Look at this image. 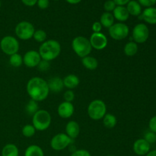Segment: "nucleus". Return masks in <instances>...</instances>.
<instances>
[{
  "label": "nucleus",
  "mask_w": 156,
  "mask_h": 156,
  "mask_svg": "<svg viewBox=\"0 0 156 156\" xmlns=\"http://www.w3.org/2000/svg\"><path fill=\"white\" fill-rule=\"evenodd\" d=\"M26 90L30 99L37 102L45 100L50 93L47 82L41 77L31 78L27 82Z\"/></svg>",
  "instance_id": "obj_1"
},
{
  "label": "nucleus",
  "mask_w": 156,
  "mask_h": 156,
  "mask_svg": "<svg viewBox=\"0 0 156 156\" xmlns=\"http://www.w3.org/2000/svg\"><path fill=\"white\" fill-rule=\"evenodd\" d=\"M61 52V45L56 40H48L42 43L39 48L41 59L46 61L53 60L59 56Z\"/></svg>",
  "instance_id": "obj_2"
},
{
  "label": "nucleus",
  "mask_w": 156,
  "mask_h": 156,
  "mask_svg": "<svg viewBox=\"0 0 156 156\" xmlns=\"http://www.w3.org/2000/svg\"><path fill=\"white\" fill-rule=\"evenodd\" d=\"M32 123L36 130L44 131L51 124V116L45 110H39L32 117Z\"/></svg>",
  "instance_id": "obj_3"
},
{
  "label": "nucleus",
  "mask_w": 156,
  "mask_h": 156,
  "mask_svg": "<svg viewBox=\"0 0 156 156\" xmlns=\"http://www.w3.org/2000/svg\"><path fill=\"white\" fill-rule=\"evenodd\" d=\"M72 47L75 53L82 58L88 56L92 50L89 40L82 36H78L73 39Z\"/></svg>",
  "instance_id": "obj_4"
},
{
  "label": "nucleus",
  "mask_w": 156,
  "mask_h": 156,
  "mask_svg": "<svg viewBox=\"0 0 156 156\" xmlns=\"http://www.w3.org/2000/svg\"><path fill=\"white\" fill-rule=\"evenodd\" d=\"M107 114V107L105 102L101 100H94L88 107V114L91 119L99 120Z\"/></svg>",
  "instance_id": "obj_5"
},
{
  "label": "nucleus",
  "mask_w": 156,
  "mask_h": 156,
  "mask_svg": "<svg viewBox=\"0 0 156 156\" xmlns=\"http://www.w3.org/2000/svg\"><path fill=\"white\" fill-rule=\"evenodd\" d=\"M0 48L5 54L12 56L18 53L19 50V43L15 37L8 35L2 38L0 41Z\"/></svg>",
  "instance_id": "obj_6"
},
{
  "label": "nucleus",
  "mask_w": 156,
  "mask_h": 156,
  "mask_svg": "<svg viewBox=\"0 0 156 156\" xmlns=\"http://www.w3.org/2000/svg\"><path fill=\"white\" fill-rule=\"evenodd\" d=\"M16 36L19 39L27 41L33 37L35 32V28L33 24L29 21H23L18 23L15 29Z\"/></svg>",
  "instance_id": "obj_7"
},
{
  "label": "nucleus",
  "mask_w": 156,
  "mask_h": 156,
  "mask_svg": "<svg viewBox=\"0 0 156 156\" xmlns=\"http://www.w3.org/2000/svg\"><path fill=\"white\" fill-rule=\"evenodd\" d=\"M108 31L111 38L116 41H120L127 37L129 29L126 24L119 22L113 24L109 28Z\"/></svg>",
  "instance_id": "obj_8"
},
{
  "label": "nucleus",
  "mask_w": 156,
  "mask_h": 156,
  "mask_svg": "<svg viewBox=\"0 0 156 156\" xmlns=\"http://www.w3.org/2000/svg\"><path fill=\"white\" fill-rule=\"evenodd\" d=\"M73 140H72L66 133H59L52 138L50 141V146L53 150L61 151L68 147L73 143Z\"/></svg>",
  "instance_id": "obj_9"
},
{
  "label": "nucleus",
  "mask_w": 156,
  "mask_h": 156,
  "mask_svg": "<svg viewBox=\"0 0 156 156\" xmlns=\"http://www.w3.org/2000/svg\"><path fill=\"white\" fill-rule=\"evenodd\" d=\"M149 37V27L145 24H136L133 30V39L136 44H143Z\"/></svg>",
  "instance_id": "obj_10"
},
{
  "label": "nucleus",
  "mask_w": 156,
  "mask_h": 156,
  "mask_svg": "<svg viewBox=\"0 0 156 156\" xmlns=\"http://www.w3.org/2000/svg\"><path fill=\"white\" fill-rule=\"evenodd\" d=\"M90 44L91 47L95 50H104L108 46V38L104 34L101 33H93L90 37Z\"/></svg>",
  "instance_id": "obj_11"
},
{
  "label": "nucleus",
  "mask_w": 156,
  "mask_h": 156,
  "mask_svg": "<svg viewBox=\"0 0 156 156\" xmlns=\"http://www.w3.org/2000/svg\"><path fill=\"white\" fill-rule=\"evenodd\" d=\"M41 60V57L39 53L35 50H29L25 53L23 57V63L28 68L37 67Z\"/></svg>",
  "instance_id": "obj_12"
},
{
  "label": "nucleus",
  "mask_w": 156,
  "mask_h": 156,
  "mask_svg": "<svg viewBox=\"0 0 156 156\" xmlns=\"http://www.w3.org/2000/svg\"><path fill=\"white\" fill-rule=\"evenodd\" d=\"M133 151L136 155L143 156L147 155L150 151V144L144 139H139L134 143Z\"/></svg>",
  "instance_id": "obj_13"
},
{
  "label": "nucleus",
  "mask_w": 156,
  "mask_h": 156,
  "mask_svg": "<svg viewBox=\"0 0 156 156\" xmlns=\"http://www.w3.org/2000/svg\"><path fill=\"white\" fill-rule=\"evenodd\" d=\"M75 108L72 102L63 101L59 105L57 109L58 114L62 118H69L73 116Z\"/></svg>",
  "instance_id": "obj_14"
},
{
  "label": "nucleus",
  "mask_w": 156,
  "mask_h": 156,
  "mask_svg": "<svg viewBox=\"0 0 156 156\" xmlns=\"http://www.w3.org/2000/svg\"><path fill=\"white\" fill-rule=\"evenodd\" d=\"M140 16V19L143 20L146 23L150 24H156V8H146Z\"/></svg>",
  "instance_id": "obj_15"
},
{
  "label": "nucleus",
  "mask_w": 156,
  "mask_h": 156,
  "mask_svg": "<svg viewBox=\"0 0 156 156\" xmlns=\"http://www.w3.org/2000/svg\"><path fill=\"white\" fill-rule=\"evenodd\" d=\"M79 132H80V127L77 122L72 120L67 123L66 126V135L72 140L77 138L78 136L79 135Z\"/></svg>",
  "instance_id": "obj_16"
},
{
  "label": "nucleus",
  "mask_w": 156,
  "mask_h": 156,
  "mask_svg": "<svg viewBox=\"0 0 156 156\" xmlns=\"http://www.w3.org/2000/svg\"><path fill=\"white\" fill-rule=\"evenodd\" d=\"M113 15L114 18L120 22H124L126 20H128L129 17V14L128 12L127 9L125 6H119L117 5L114 10L113 11Z\"/></svg>",
  "instance_id": "obj_17"
},
{
  "label": "nucleus",
  "mask_w": 156,
  "mask_h": 156,
  "mask_svg": "<svg viewBox=\"0 0 156 156\" xmlns=\"http://www.w3.org/2000/svg\"><path fill=\"white\" fill-rule=\"evenodd\" d=\"M47 84H48L50 91H51L55 93H57L62 91V89H63L64 88L63 81H62V79L59 77L51 78V79L47 82Z\"/></svg>",
  "instance_id": "obj_18"
},
{
  "label": "nucleus",
  "mask_w": 156,
  "mask_h": 156,
  "mask_svg": "<svg viewBox=\"0 0 156 156\" xmlns=\"http://www.w3.org/2000/svg\"><path fill=\"white\" fill-rule=\"evenodd\" d=\"M126 9L129 12V15L133 16H139L142 14V7L140 3L136 0H130L126 5Z\"/></svg>",
  "instance_id": "obj_19"
},
{
  "label": "nucleus",
  "mask_w": 156,
  "mask_h": 156,
  "mask_svg": "<svg viewBox=\"0 0 156 156\" xmlns=\"http://www.w3.org/2000/svg\"><path fill=\"white\" fill-rule=\"evenodd\" d=\"M63 85L64 87L69 88V89H73V88H76L78 85H79V78L76 75H68L67 76H66L63 79Z\"/></svg>",
  "instance_id": "obj_20"
},
{
  "label": "nucleus",
  "mask_w": 156,
  "mask_h": 156,
  "mask_svg": "<svg viewBox=\"0 0 156 156\" xmlns=\"http://www.w3.org/2000/svg\"><path fill=\"white\" fill-rule=\"evenodd\" d=\"M100 23L102 27L109 29L114 24V17L111 12H104L100 18Z\"/></svg>",
  "instance_id": "obj_21"
},
{
  "label": "nucleus",
  "mask_w": 156,
  "mask_h": 156,
  "mask_svg": "<svg viewBox=\"0 0 156 156\" xmlns=\"http://www.w3.org/2000/svg\"><path fill=\"white\" fill-rule=\"evenodd\" d=\"M19 150L17 146L12 143L6 144L2 149V156H18Z\"/></svg>",
  "instance_id": "obj_22"
},
{
  "label": "nucleus",
  "mask_w": 156,
  "mask_h": 156,
  "mask_svg": "<svg viewBox=\"0 0 156 156\" xmlns=\"http://www.w3.org/2000/svg\"><path fill=\"white\" fill-rule=\"evenodd\" d=\"M82 63L85 68L89 70L96 69L98 66V62L97 59L90 56H87L82 58Z\"/></svg>",
  "instance_id": "obj_23"
},
{
  "label": "nucleus",
  "mask_w": 156,
  "mask_h": 156,
  "mask_svg": "<svg viewBox=\"0 0 156 156\" xmlns=\"http://www.w3.org/2000/svg\"><path fill=\"white\" fill-rule=\"evenodd\" d=\"M24 156H44L43 149L37 145H31L26 149Z\"/></svg>",
  "instance_id": "obj_24"
},
{
  "label": "nucleus",
  "mask_w": 156,
  "mask_h": 156,
  "mask_svg": "<svg viewBox=\"0 0 156 156\" xmlns=\"http://www.w3.org/2000/svg\"><path fill=\"white\" fill-rule=\"evenodd\" d=\"M123 51H124L125 55L127 56H135L138 52V45L136 43L129 41L124 46Z\"/></svg>",
  "instance_id": "obj_25"
},
{
  "label": "nucleus",
  "mask_w": 156,
  "mask_h": 156,
  "mask_svg": "<svg viewBox=\"0 0 156 156\" xmlns=\"http://www.w3.org/2000/svg\"><path fill=\"white\" fill-rule=\"evenodd\" d=\"M104 126L108 129H112L117 124V118L112 114H106L103 117Z\"/></svg>",
  "instance_id": "obj_26"
},
{
  "label": "nucleus",
  "mask_w": 156,
  "mask_h": 156,
  "mask_svg": "<svg viewBox=\"0 0 156 156\" xmlns=\"http://www.w3.org/2000/svg\"><path fill=\"white\" fill-rule=\"evenodd\" d=\"M25 111L28 115L33 116L35 113L39 111V106H38L37 102L30 99L26 105Z\"/></svg>",
  "instance_id": "obj_27"
},
{
  "label": "nucleus",
  "mask_w": 156,
  "mask_h": 156,
  "mask_svg": "<svg viewBox=\"0 0 156 156\" xmlns=\"http://www.w3.org/2000/svg\"><path fill=\"white\" fill-rule=\"evenodd\" d=\"M9 63L11 64V66L15 67V68L20 67L23 64L22 56L20 54H18V53L12 55V56H10V58H9Z\"/></svg>",
  "instance_id": "obj_28"
},
{
  "label": "nucleus",
  "mask_w": 156,
  "mask_h": 156,
  "mask_svg": "<svg viewBox=\"0 0 156 156\" xmlns=\"http://www.w3.org/2000/svg\"><path fill=\"white\" fill-rule=\"evenodd\" d=\"M47 34L46 33L45 30H41V29H39V30H35L33 38L38 43H44L45 42L46 40H47Z\"/></svg>",
  "instance_id": "obj_29"
},
{
  "label": "nucleus",
  "mask_w": 156,
  "mask_h": 156,
  "mask_svg": "<svg viewBox=\"0 0 156 156\" xmlns=\"http://www.w3.org/2000/svg\"><path fill=\"white\" fill-rule=\"evenodd\" d=\"M36 129L34 127L33 125L27 124L23 126L22 128V134L25 137H31L35 134Z\"/></svg>",
  "instance_id": "obj_30"
},
{
  "label": "nucleus",
  "mask_w": 156,
  "mask_h": 156,
  "mask_svg": "<svg viewBox=\"0 0 156 156\" xmlns=\"http://www.w3.org/2000/svg\"><path fill=\"white\" fill-rule=\"evenodd\" d=\"M144 140L146 142H148L149 144L156 143V133L152 132V131H149V132H147L145 134Z\"/></svg>",
  "instance_id": "obj_31"
},
{
  "label": "nucleus",
  "mask_w": 156,
  "mask_h": 156,
  "mask_svg": "<svg viewBox=\"0 0 156 156\" xmlns=\"http://www.w3.org/2000/svg\"><path fill=\"white\" fill-rule=\"evenodd\" d=\"M116 6H117V5L113 0H107L104 4V9L107 12H111L114 10Z\"/></svg>",
  "instance_id": "obj_32"
},
{
  "label": "nucleus",
  "mask_w": 156,
  "mask_h": 156,
  "mask_svg": "<svg viewBox=\"0 0 156 156\" xmlns=\"http://www.w3.org/2000/svg\"><path fill=\"white\" fill-rule=\"evenodd\" d=\"M50 62L48 61H46L44 60V59H41V62H39L38 64L37 67H38V69L41 72H46L47 70H49L50 69Z\"/></svg>",
  "instance_id": "obj_33"
},
{
  "label": "nucleus",
  "mask_w": 156,
  "mask_h": 156,
  "mask_svg": "<svg viewBox=\"0 0 156 156\" xmlns=\"http://www.w3.org/2000/svg\"><path fill=\"white\" fill-rule=\"evenodd\" d=\"M63 98L65 101L72 102L75 98V94L72 90H68L63 94Z\"/></svg>",
  "instance_id": "obj_34"
},
{
  "label": "nucleus",
  "mask_w": 156,
  "mask_h": 156,
  "mask_svg": "<svg viewBox=\"0 0 156 156\" xmlns=\"http://www.w3.org/2000/svg\"><path fill=\"white\" fill-rule=\"evenodd\" d=\"M137 2L140 3L141 6L143 5L146 8L152 7L153 5H155L156 3V0H138Z\"/></svg>",
  "instance_id": "obj_35"
},
{
  "label": "nucleus",
  "mask_w": 156,
  "mask_h": 156,
  "mask_svg": "<svg viewBox=\"0 0 156 156\" xmlns=\"http://www.w3.org/2000/svg\"><path fill=\"white\" fill-rule=\"evenodd\" d=\"M70 156H91L90 152L85 149H78L73 152Z\"/></svg>",
  "instance_id": "obj_36"
},
{
  "label": "nucleus",
  "mask_w": 156,
  "mask_h": 156,
  "mask_svg": "<svg viewBox=\"0 0 156 156\" xmlns=\"http://www.w3.org/2000/svg\"><path fill=\"white\" fill-rule=\"evenodd\" d=\"M37 4L39 9H46L48 8L49 5H50V2H49V0H37Z\"/></svg>",
  "instance_id": "obj_37"
},
{
  "label": "nucleus",
  "mask_w": 156,
  "mask_h": 156,
  "mask_svg": "<svg viewBox=\"0 0 156 156\" xmlns=\"http://www.w3.org/2000/svg\"><path fill=\"white\" fill-rule=\"evenodd\" d=\"M149 129H150V131L156 133V115L152 117L150 119L149 123Z\"/></svg>",
  "instance_id": "obj_38"
},
{
  "label": "nucleus",
  "mask_w": 156,
  "mask_h": 156,
  "mask_svg": "<svg viewBox=\"0 0 156 156\" xmlns=\"http://www.w3.org/2000/svg\"><path fill=\"white\" fill-rule=\"evenodd\" d=\"M91 27H92V30L94 31V33H99L101 30L102 25L100 23V21H95V22L93 23Z\"/></svg>",
  "instance_id": "obj_39"
},
{
  "label": "nucleus",
  "mask_w": 156,
  "mask_h": 156,
  "mask_svg": "<svg viewBox=\"0 0 156 156\" xmlns=\"http://www.w3.org/2000/svg\"><path fill=\"white\" fill-rule=\"evenodd\" d=\"M24 5L26 6H29V7H32V6L35 5L37 4V0H21Z\"/></svg>",
  "instance_id": "obj_40"
},
{
  "label": "nucleus",
  "mask_w": 156,
  "mask_h": 156,
  "mask_svg": "<svg viewBox=\"0 0 156 156\" xmlns=\"http://www.w3.org/2000/svg\"><path fill=\"white\" fill-rule=\"evenodd\" d=\"M113 1L115 2V4L117 5L124 6L125 5H127V3L129 2L130 0H113Z\"/></svg>",
  "instance_id": "obj_41"
},
{
  "label": "nucleus",
  "mask_w": 156,
  "mask_h": 156,
  "mask_svg": "<svg viewBox=\"0 0 156 156\" xmlns=\"http://www.w3.org/2000/svg\"><path fill=\"white\" fill-rule=\"evenodd\" d=\"M68 3L72 5H76V4H79V2H82V0H66Z\"/></svg>",
  "instance_id": "obj_42"
},
{
  "label": "nucleus",
  "mask_w": 156,
  "mask_h": 156,
  "mask_svg": "<svg viewBox=\"0 0 156 156\" xmlns=\"http://www.w3.org/2000/svg\"><path fill=\"white\" fill-rule=\"evenodd\" d=\"M146 156H156V150L149 151V153L146 155Z\"/></svg>",
  "instance_id": "obj_43"
},
{
  "label": "nucleus",
  "mask_w": 156,
  "mask_h": 156,
  "mask_svg": "<svg viewBox=\"0 0 156 156\" xmlns=\"http://www.w3.org/2000/svg\"><path fill=\"white\" fill-rule=\"evenodd\" d=\"M0 8H1V0H0Z\"/></svg>",
  "instance_id": "obj_44"
},
{
  "label": "nucleus",
  "mask_w": 156,
  "mask_h": 156,
  "mask_svg": "<svg viewBox=\"0 0 156 156\" xmlns=\"http://www.w3.org/2000/svg\"><path fill=\"white\" fill-rule=\"evenodd\" d=\"M107 156H114V155H107Z\"/></svg>",
  "instance_id": "obj_45"
},
{
  "label": "nucleus",
  "mask_w": 156,
  "mask_h": 156,
  "mask_svg": "<svg viewBox=\"0 0 156 156\" xmlns=\"http://www.w3.org/2000/svg\"><path fill=\"white\" fill-rule=\"evenodd\" d=\"M54 1H59V0H54Z\"/></svg>",
  "instance_id": "obj_46"
}]
</instances>
